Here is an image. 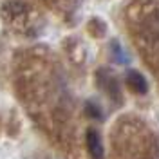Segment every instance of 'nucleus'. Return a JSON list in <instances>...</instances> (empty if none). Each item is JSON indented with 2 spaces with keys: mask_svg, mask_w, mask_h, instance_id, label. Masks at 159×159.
<instances>
[{
  "mask_svg": "<svg viewBox=\"0 0 159 159\" xmlns=\"http://www.w3.org/2000/svg\"><path fill=\"white\" fill-rule=\"evenodd\" d=\"M85 112H87L92 119H99V118H101V110H99V107H98V105H94V103H87Z\"/></svg>",
  "mask_w": 159,
  "mask_h": 159,
  "instance_id": "obj_5",
  "label": "nucleus"
},
{
  "mask_svg": "<svg viewBox=\"0 0 159 159\" xmlns=\"http://www.w3.org/2000/svg\"><path fill=\"white\" fill-rule=\"evenodd\" d=\"M127 85L130 87V90H134L136 94H145L148 85H147V80L145 76L138 72V70H129L127 74Z\"/></svg>",
  "mask_w": 159,
  "mask_h": 159,
  "instance_id": "obj_2",
  "label": "nucleus"
},
{
  "mask_svg": "<svg viewBox=\"0 0 159 159\" xmlns=\"http://www.w3.org/2000/svg\"><path fill=\"white\" fill-rule=\"evenodd\" d=\"M85 143H87V148L92 159H103L105 157V152H103V143L99 139V134L94 129L87 130V136H85Z\"/></svg>",
  "mask_w": 159,
  "mask_h": 159,
  "instance_id": "obj_1",
  "label": "nucleus"
},
{
  "mask_svg": "<svg viewBox=\"0 0 159 159\" xmlns=\"http://www.w3.org/2000/svg\"><path fill=\"white\" fill-rule=\"evenodd\" d=\"M2 13H4L7 18H16V16H20V15L25 13V6H24L22 2H16V0H13V2H6Z\"/></svg>",
  "mask_w": 159,
  "mask_h": 159,
  "instance_id": "obj_4",
  "label": "nucleus"
},
{
  "mask_svg": "<svg viewBox=\"0 0 159 159\" xmlns=\"http://www.w3.org/2000/svg\"><path fill=\"white\" fill-rule=\"evenodd\" d=\"M98 81H99V85H101V87L110 94V98H114V99L119 98V85H118V81L112 78V76H109L105 70H99Z\"/></svg>",
  "mask_w": 159,
  "mask_h": 159,
  "instance_id": "obj_3",
  "label": "nucleus"
}]
</instances>
